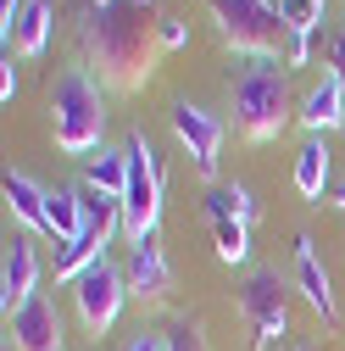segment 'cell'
I'll return each mask as SVG.
<instances>
[{"label":"cell","instance_id":"1","mask_svg":"<svg viewBox=\"0 0 345 351\" xmlns=\"http://www.w3.org/2000/svg\"><path fill=\"white\" fill-rule=\"evenodd\" d=\"M145 6H112V12H84L78 23V45L84 67H95L106 90H140L156 78L162 45H156V23H145Z\"/></svg>","mask_w":345,"mask_h":351},{"label":"cell","instance_id":"2","mask_svg":"<svg viewBox=\"0 0 345 351\" xmlns=\"http://www.w3.org/2000/svg\"><path fill=\"white\" fill-rule=\"evenodd\" d=\"M51 123H56V145L67 156H95L106 145V95H101L90 67H67L56 78Z\"/></svg>","mask_w":345,"mask_h":351},{"label":"cell","instance_id":"3","mask_svg":"<svg viewBox=\"0 0 345 351\" xmlns=\"http://www.w3.org/2000/svg\"><path fill=\"white\" fill-rule=\"evenodd\" d=\"M234 128L251 145H268L290 128V78H284L279 56L240 67V78H234Z\"/></svg>","mask_w":345,"mask_h":351},{"label":"cell","instance_id":"4","mask_svg":"<svg viewBox=\"0 0 345 351\" xmlns=\"http://www.w3.org/2000/svg\"><path fill=\"white\" fill-rule=\"evenodd\" d=\"M123 151H128L123 234L134 240V245H145V240H156V223H162V195H167V184H162V162H156V145L145 140V128H134V134L123 140Z\"/></svg>","mask_w":345,"mask_h":351},{"label":"cell","instance_id":"5","mask_svg":"<svg viewBox=\"0 0 345 351\" xmlns=\"http://www.w3.org/2000/svg\"><path fill=\"white\" fill-rule=\"evenodd\" d=\"M212 6V23H218L223 45L234 56H251V62H273L279 56V39L290 34L273 0H206Z\"/></svg>","mask_w":345,"mask_h":351},{"label":"cell","instance_id":"6","mask_svg":"<svg viewBox=\"0 0 345 351\" xmlns=\"http://www.w3.org/2000/svg\"><path fill=\"white\" fill-rule=\"evenodd\" d=\"M240 318L251 329V351H268L279 335H290V290L279 268H251L240 285Z\"/></svg>","mask_w":345,"mask_h":351},{"label":"cell","instance_id":"7","mask_svg":"<svg viewBox=\"0 0 345 351\" xmlns=\"http://www.w3.org/2000/svg\"><path fill=\"white\" fill-rule=\"evenodd\" d=\"M128 274L117 268L112 256H101L90 274H84L78 285H73V306H78V324L90 329V335H106L117 318H123V306H128Z\"/></svg>","mask_w":345,"mask_h":351},{"label":"cell","instance_id":"8","mask_svg":"<svg viewBox=\"0 0 345 351\" xmlns=\"http://www.w3.org/2000/svg\"><path fill=\"white\" fill-rule=\"evenodd\" d=\"M172 134H179V145L195 156V173L212 184L218 179V162H223V117L218 112H206V106H195V101H179L172 106Z\"/></svg>","mask_w":345,"mask_h":351},{"label":"cell","instance_id":"9","mask_svg":"<svg viewBox=\"0 0 345 351\" xmlns=\"http://www.w3.org/2000/svg\"><path fill=\"white\" fill-rule=\"evenodd\" d=\"M34 295H39V251L28 234H12L6 256H0V313L17 318Z\"/></svg>","mask_w":345,"mask_h":351},{"label":"cell","instance_id":"10","mask_svg":"<svg viewBox=\"0 0 345 351\" xmlns=\"http://www.w3.org/2000/svg\"><path fill=\"white\" fill-rule=\"evenodd\" d=\"M295 290L307 295V306L329 324V329H340V301H334V279H329V268L318 262V240L312 234H295Z\"/></svg>","mask_w":345,"mask_h":351},{"label":"cell","instance_id":"11","mask_svg":"<svg viewBox=\"0 0 345 351\" xmlns=\"http://www.w3.org/2000/svg\"><path fill=\"white\" fill-rule=\"evenodd\" d=\"M6 351H62V313L51 295H34L17 318H6Z\"/></svg>","mask_w":345,"mask_h":351},{"label":"cell","instance_id":"12","mask_svg":"<svg viewBox=\"0 0 345 351\" xmlns=\"http://www.w3.org/2000/svg\"><path fill=\"white\" fill-rule=\"evenodd\" d=\"M206 223H212V234H218V256L229 262V268H245V262H251V229L234 217L229 184H212L206 190Z\"/></svg>","mask_w":345,"mask_h":351},{"label":"cell","instance_id":"13","mask_svg":"<svg viewBox=\"0 0 345 351\" xmlns=\"http://www.w3.org/2000/svg\"><path fill=\"white\" fill-rule=\"evenodd\" d=\"M301 128L307 134H334V128H345V84L334 78V73H323V84H312L307 90V101H301Z\"/></svg>","mask_w":345,"mask_h":351},{"label":"cell","instance_id":"14","mask_svg":"<svg viewBox=\"0 0 345 351\" xmlns=\"http://www.w3.org/2000/svg\"><path fill=\"white\" fill-rule=\"evenodd\" d=\"M128 290H134L140 301H167V290H172V262L162 256V245L156 240H145V245H134L128 251Z\"/></svg>","mask_w":345,"mask_h":351},{"label":"cell","instance_id":"15","mask_svg":"<svg viewBox=\"0 0 345 351\" xmlns=\"http://www.w3.org/2000/svg\"><path fill=\"white\" fill-rule=\"evenodd\" d=\"M6 206L28 234H51V190L34 173H6Z\"/></svg>","mask_w":345,"mask_h":351},{"label":"cell","instance_id":"16","mask_svg":"<svg viewBox=\"0 0 345 351\" xmlns=\"http://www.w3.org/2000/svg\"><path fill=\"white\" fill-rule=\"evenodd\" d=\"M84 229H90V190L84 184H56L51 190V240L73 245Z\"/></svg>","mask_w":345,"mask_h":351},{"label":"cell","instance_id":"17","mask_svg":"<svg viewBox=\"0 0 345 351\" xmlns=\"http://www.w3.org/2000/svg\"><path fill=\"white\" fill-rule=\"evenodd\" d=\"M84 190H90V195H101V201H123V190H128V151H112V145H101V151L90 156Z\"/></svg>","mask_w":345,"mask_h":351},{"label":"cell","instance_id":"18","mask_svg":"<svg viewBox=\"0 0 345 351\" xmlns=\"http://www.w3.org/2000/svg\"><path fill=\"white\" fill-rule=\"evenodd\" d=\"M329 173H334L329 145H323L318 134H307V145L295 151V190L307 195V201H323V190H329Z\"/></svg>","mask_w":345,"mask_h":351},{"label":"cell","instance_id":"19","mask_svg":"<svg viewBox=\"0 0 345 351\" xmlns=\"http://www.w3.org/2000/svg\"><path fill=\"white\" fill-rule=\"evenodd\" d=\"M51 28H56V0H28V12L17 23V56H45L51 45Z\"/></svg>","mask_w":345,"mask_h":351},{"label":"cell","instance_id":"20","mask_svg":"<svg viewBox=\"0 0 345 351\" xmlns=\"http://www.w3.org/2000/svg\"><path fill=\"white\" fill-rule=\"evenodd\" d=\"M279 17H284L290 34H307L312 39L329 23V0H279Z\"/></svg>","mask_w":345,"mask_h":351},{"label":"cell","instance_id":"21","mask_svg":"<svg viewBox=\"0 0 345 351\" xmlns=\"http://www.w3.org/2000/svg\"><path fill=\"white\" fill-rule=\"evenodd\" d=\"M167 351H212V346H206V329L184 318V324H172V329H167Z\"/></svg>","mask_w":345,"mask_h":351},{"label":"cell","instance_id":"22","mask_svg":"<svg viewBox=\"0 0 345 351\" xmlns=\"http://www.w3.org/2000/svg\"><path fill=\"white\" fill-rule=\"evenodd\" d=\"M156 45L162 51H184L190 45V23L184 17H156Z\"/></svg>","mask_w":345,"mask_h":351},{"label":"cell","instance_id":"23","mask_svg":"<svg viewBox=\"0 0 345 351\" xmlns=\"http://www.w3.org/2000/svg\"><path fill=\"white\" fill-rule=\"evenodd\" d=\"M229 201H234V217H240L245 229L256 223V217H262V206H256V195H251L245 184H229Z\"/></svg>","mask_w":345,"mask_h":351},{"label":"cell","instance_id":"24","mask_svg":"<svg viewBox=\"0 0 345 351\" xmlns=\"http://www.w3.org/2000/svg\"><path fill=\"white\" fill-rule=\"evenodd\" d=\"M307 56H312V39H307V34H290V51H284V62H290V67H307Z\"/></svg>","mask_w":345,"mask_h":351},{"label":"cell","instance_id":"25","mask_svg":"<svg viewBox=\"0 0 345 351\" xmlns=\"http://www.w3.org/2000/svg\"><path fill=\"white\" fill-rule=\"evenodd\" d=\"M12 95H17V67H12V51H6V62H0V101L12 106Z\"/></svg>","mask_w":345,"mask_h":351},{"label":"cell","instance_id":"26","mask_svg":"<svg viewBox=\"0 0 345 351\" xmlns=\"http://www.w3.org/2000/svg\"><path fill=\"white\" fill-rule=\"evenodd\" d=\"M117 351H167V335H134V340H123Z\"/></svg>","mask_w":345,"mask_h":351},{"label":"cell","instance_id":"27","mask_svg":"<svg viewBox=\"0 0 345 351\" xmlns=\"http://www.w3.org/2000/svg\"><path fill=\"white\" fill-rule=\"evenodd\" d=\"M329 73H334V78L345 84V28L334 34V45H329Z\"/></svg>","mask_w":345,"mask_h":351},{"label":"cell","instance_id":"28","mask_svg":"<svg viewBox=\"0 0 345 351\" xmlns=\"http://www.w3.org/2000/svg\"><path fill=\"white\" fill-rule=\"evenodd\" d=\"M334 206H345V179H340V184H334Z\"/></svg>","mask_w":345,"mask_h":351},{"label":"cell","instance_id":"29","mask_svg":"<svg viewBox=\"0 0 345 351\" xmlns=\"http://www.w3.org/2000/svg\"><path fill=\"white\" fill-rule=\"evenodd\" d=\"M284 351H318V346H284Z\"/></svg>","mask_w":345,"mask_h":351}]
</instances>
